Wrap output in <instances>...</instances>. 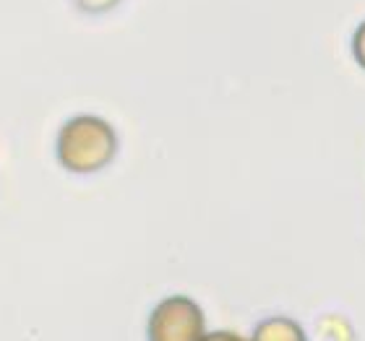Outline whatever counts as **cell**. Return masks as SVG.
I'll return each instance as SVG.
<instances>
[{"label":"cell","instance_id":"obj_3","mask_svg":"<svg viewBox=\"0 0 365 341\" xmlns=\"http://www.w3.org/2000/svg\"><path fill=\"white\" fill-rule=\"evenodd\" d=\"M248 341H308V336L297 320L284 318V315H272L253 328Z\"/></svg>","mask_w":365,"mask_h":341},{"label":"cell","instance_id":"obj_5","mask_svg":"<svg viewBox=\"0 0 365 341\" xmlns=\"http://www.w3.org/2000/svg\"><path fill=\"white\" fill-rule=\"evenodd\" d=\"M204 341H248V339H243L235 331H212V334L204 336Z\"/></svg>","mask_w":365,"mask_h":341},{"label":"cell","instance_id":"obj_1","mask_svg":"<svg viewBox=\"0 0 365 341\" xmlns=\"http://www.w3.org/2000/svg\"><path fill=\"white\" fill-rule=\"evenodd\" d=\"M118 154V133L99 115H73L63 122L55 157L73 174H94L105 169Z\"/></svg>","mask_w":365,"mask_h":341},{"label":"cell","instance_id":"obj_2","mask_svg":"<svg viewBox=\"0 0 365 341\" xmlns=\"http://www.w3.org/2000/svg\"><path fill=\"white\" fill-rule=\"evenodd\" d=\"M206 315L196 300L185 295L165 297L154 305L146 323L149 341H204Z\"/></svg>","mask_w":365,"mask_h":341},{"label":"cell","instance_id":"obj_4","mask_svg":"<svg viewBox=\"0 0 365 341\" xmlns=\"http://www.w3.org/2000/svg\"><path fill=\"white\" fill-rule=\"evenodd\" d=\"M352 58H355V63L365 70V21L360 23L358 29H355V34H352Z\"/></svg>","mask_w":365,"mask_h":341}]
</instances>
